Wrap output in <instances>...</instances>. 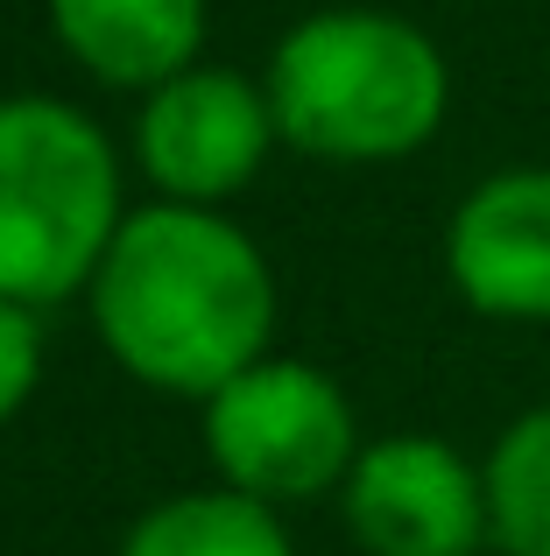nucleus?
Listing matches in <instances>:
<instances>
[{
	"mask_svg": "<svg viewBox=\"0 0 550 556\" xmlns=\"http://www.w3.org/2000/svg\"><path fill=\"white\" fill-rule=\"evenodd\" d=\"M92 331L121 374L155 394L205 402L275 339L268 254L205 204H141L121 218L92 289Z\"/></svg>",
	"mask_w": 550,
	"mask_h": 556,
	"instance_id": "nucleus-1",
	"label": "nucleus"
},
{
	"mask_svg": "<svg viewBox=\"0 0 550 556\" xmlns=\"http://www.w3.org/2000/svg\"><path fill=\"white\" fill-rule=\"evenodd\" d=\"M275 135L317 163L416 155L452 113L445 50L388 8H317L268 50Z\"/></svg>",
	"mask_w": 550,
	"mask_h": 556,
	"instance_id": "nucleus-2",
	"label": "nucleus"
},
{
	"mask_svg": "<svg viewBox=\"0 0 550 556\" xmlns=\"http://www.w3.org/2000/svg\"><path fill=\"white\" fill-rule=\"evenodd\" d=\"M121 155L71 99H0V296L22 311L92 289L121 232Z\"/></svg>",
	"mask_w": 550,
	"mask_h": 556,
	"instance_id": "nucleus-3",
	"label": "nucleus"
},
{
	"mask_svg": "<svg viewBox=\"0 0 550 556\" xmlns=\"http://www.w3.org/2000/svg\"><path fill=\"white\" fill-rule=\"evenodd\" d=\"M205 458L220 486L254 501H317L346 486L360 458V422L346 388L311 359H254L220 394H205Z\"/></svg>",
	"mask_w": 550,
	"mask_h": 556,
	"instance_id": "nucleus-4",
	"label": "nucleus"
},
{
	"mask_svg": "<svg viewBox=\"0 0 550 556\" xmlns=\"http://www.w3.org/2000/svg\"><path fill=\"white\" fill-rule=\"evenodd\" d=\"M339 515L367 556H480L495 543L480 458L424 430L360 444L339 486Z\"/></svg>",
	"mask_w": 550,
	"mask_h": 556,
	"instance_id": "nucleus-5",
	"label": "nucleus"
},
{
	"mask_svg": "<svg viewBox=\"0 0 550 556\" xmlns=\"http://www.w3.org/2000/svg\"><path fill=\"white\" fill-rule=\"evenodd\" d=\"M275 141L283 135H275V106H268L262 85L240 78V71L191 64L184 78L155 85L141 99L135 163L155 184V198L220 212L226 198H240L262 177Z\"/></svg>",
	"mask_w": 550,
	"mask_h": 556,
	"instance_id": "nucleus-6",
	"label": "nucleus"
},
{
	"mask_svg": "<svg viewBox=\"0 0 550 556\" xmlns=\"http://www.w3.org/2000/svg\"><path fill=\"white\" fill-rule=\"evenodd\" d=\"M445 275L495 325H550V163H509L452 204Z\"/></svg>",
	"mask_w": 550,
	"mask_h": 556,
	"instance_id": "nucleus-7",
	"label": "nucleus"
},
{
	"mask_svg": "<svg viewBox=\"0 0 550 556\" xmlns=\"http://www.w3.org/2000/svg\"><path fill=\"white\" fill-rule=\"evenodd\" d=\"M50 36L113 92L184 78L205 50V0H50Z\"/></svg>",
	"mask_w": 550,
	"mask_h": 556,
	"instance_id": "nucleus-8",
	"label": "nucleus"
},
{
	"mask_svg": "<svg viewBox=\"0 0 550 556\" xmlns=\"http://www.w3.org/2000/svg\"><path fill=\"white\" fill-rule=\"evenodd\" d=\"M121 556H297L283 515L254 493L205 486L155 501L135 529L121 535Z\"/></svg>",
	"mask_w": 550,
	"mask_h": 556,
	"instance_id": "nucleus-9",
	"label": "nucleus"
},
{
	"mask_svg": "<svg viewBox=\"0 0 550 556\" xmlns=\"http://www.w3.org/2000/svg\"><path fill=\"white\" fill-rule=\"evenodd\" d=\"M480 472H487L495 549L501 556H550V402L523 408L495 437Z\"/></svg>",
	"mask_w": 550,
	"mask_h": 556,
	"instance_id": "nucleus-10",
	"label": "nucleus"
},
{
	"mask_svg": "<svg viewBox=\"0 0 550 556\" xmlns=\"http://www.w3.org/2000/svg\"><path fill=\"white\" fill-rule=\"evenodd\" d=\"M36 380H42V325H36V311L0 296V430L28 408Z\"/></svg>",
	"mask_w": 550,
	"mask_h": 556,
	"instance_id": "nucleus-11",
	"label": "nucleus"
}]
</instances>
